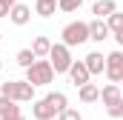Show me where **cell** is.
Returning <instances> with one entry per match:
<instances>
[{"label":"cell","instance_id":"cell-1","mask_svg":"<svg viewBox=\"0 0 123 120\" xmlns=\"http://www.w3.org/2000/svg\"><path fill=\"white\" fill-rule=\"evenodd\" d=\"M0 97L14 100V103H31L34 100V89H31L26 80H6L0 86Z\"/></svg>","mask_w":123,"mask_h":120},{"label":"cell","instance_id":"cell-2","mask_svg":"<svg viewBox=\"0 0 123 120\" xmlns=\"http://www.w3.org/2000/svg\"><path fill=\"white\" fill-rule=\"evenodd\" d=\"M52 80H55V72H52L49 60H34L29 69H26V83H29L31 89H37V86H49Z\"/></svg>","mask_w":123,"mask_h":120},{"label":"cell","instance_id":"cell-3","mask_svg":"<svg viewBox=\"0 0 123 120\" xmlns=\"http://www.w3.org/2000/svg\"><path fill=\"white\" fill-rule=\"evenodd\" d=\"M63 37V46L66 49H74V46H83L86 40H89V26L83 23V20H74V23H66L60 31Z\"/></svg>","mask_w":123,"mask_h":120},{"label":"cell","instance_id":"cell-4","mask_svg":"<svg viewBox=\"0 0 123 120\" xmlns=\"http://www.w3.org/2000/svg\"><path fill=\"white\" fill-rule=\"evenodd\" d=\"M49 66L55 74H66L69 66H72V49H66L63 43H52L49 49Z\"/></svg>","mask_w":123,"mask_h":120},{"label":"cell","instance_id":"cell-5","mask_svg":"<svg viewBox=\"0 0 123 120\" xmlns=\"http://www.w3.org/2000/svg\"><path fill=\"white\" fill-rule=\"evenodd\" d=\"M103 74L117 86L123 80V52H112V54H106V66H103Z\"/></svg>","mask_w":123,"mask_h":120},{"label":"cell","instance_id":"cell-6","mask_svg":"<svg viewBox=\"0 0 123 120\" xmlns=\"http://www.w3.org/2000/svg\"><path fill=\"white\" fill-rule=\"evenodd\" d=\"M66 74L72 77V83H74L77 89L89 83V72H86V66H83V60H72V66H69V72H66Z\"/></svg>","mask_w":123,"mask_h":120},{"label":"cell","instance_id":"cell-7","mask_svg":"<svg viewBox=\"0 0 123 120\" xmlns=\"http://www.w3.org/2000/svg\"><path fill=\"white\" fill-rule=\"evenodd\" d=\"M103 23H106L109 34H112L117 43H123V12H112V14H109Z\"/></svg>","mask_w":123,"mask_h":120},{"label":"cell","instance_id":"cell-8","mask_svg":"<svg viewBox=\"0 0 123 120\" xmlns=\"http://www.w3.org/2000/svg\"><path fill=\"white\" fill-rule=\"evenodd\" d=\"M83 66H86L89 77H92V74H103V66H106V54H100V52H89V54L83 57Z\"/></svg>","mask_w":123,"mask_h":120},{"label":"cell","instance_id":"cell-9","mask_svg":"<svg viewBox=\"0 0 123 120\" xmlns=\"http://www.w3.org/2000/svg\"><path fill=\"white\" fill-rule=\"evenodd\" d=\"M9 20L14 23V26H26L31 20V9L26 6V3H14L12 9H9Z\"/></svg>","mask_w":123,"mask_h":120},{"label":"cell","instance_id":"cell-10","mask_svg":"<svg viewBox=\"0 0 123 120\" xmlns=\"http://www.w3.org/2000/svg\"><path fill=\"white\" fill-rule=\"evenodd\" d=\"M43 100L49 103V109H52L55 114H60V112H66V109H69V97H66L63 91H49Z\"/></svg>","mask_w":123,"mask_h":120},{"label":"cell","instance_id":"cell-11","mask_svg":"<svg viewBox=\"0 0 123 120\" xmlns=\"http://www.w3.org/2000/svg\"><path fill=\"white\" fill-rule=\"evenodd\" d=\"M97 100H103V106L109 109V106H115V103H120L123 94H120V86H115V83H109V86H103L100 89V97Z\"/></svg>","mask_w":123,"mask_h":120},{"label":"cell","instance_id":"cell-12","mask_svg":"<svg viewBox=\"0 0 123 120\" xmlns=\"http://www.w3.org/2000/svg\"><path fill=\"white\" fill-rule=\"evenodd\" d=\"M112 12H117V3L115 0H97L92 6V14H94V20H106Z\"/></svg>","mask_w":123,"mask_h":120},{"label":"cell","instance_id":"cell-13","mask_svg":"<svg viewBox=\"0 0 123 120\" xmlns=\"http://www.w3.org/2000/svg\"><path fill=\"white\" fill-rule=\"evenodd\" d=\"M20 117V103L0 97V120H17Z\"/></svg>","mask_w":123,"mask_h":120},{"label":"cell","instance_id":"cell-14","mask_svg":"<svg viewBox=\"0 0 123 120\" xmlns=\"http://www.w3.org/2000/svg\"><path fill=\"white\" fill-rule=\"evenodd\" d=\"M49 49H52V40L49 37H34L31 40V54H34V60H43V57H49Z\"/></svg>","mask_w":123,"mask_h":120},{"label":"cell","instance_id":"cell-15","mask_svg":"<svg viewBox=\"0 0 123 120\" xmlns=\"http://www.w3.org/2000/svg\"><path fill=\"white\" fill-rule=\"evenodd\" d=\"M86 26H89V40H94V43H103V40L109 37V29H106L103 20H92V23H86Z\"/></svg>","mask_w":123,"mask_h":120},{"label":"cell","instance_id":"cell-16","mask_svg":"<svg viewBox=\"0 0 123 120\" xmlns=\"http://www.w3.org/2000/svg\"><path fill=\"white\" fill-rule=\"evenodd\" d=\"M31 117H34V120H52L55 112L49 109L46 100H31Z\"/></svg>","mask_w":123,"mask_h":120},{"label":"cell","instance_id":"cell-17","mask_svg":"<svg viewBox=\"0 0 123 120\" xmlns=\"http://www.w3.org/2000/svg\"><path fill=\"white\" fill-rule=\"evenodd\" d=\"M77 97H80L83 103H94V100L100 97V86H97V83H86V86L77 89Z\"/></svg>","mask_w":123,"mask_h":120},{"label":"cell","instance_id":"cell-18","mask_svg":"<svg viewBox=\"0 0 123 120\" xmlns=\"http://www.w3.org/2000/svg\"><path fill=\"white\" fill-rule=\"evenodd\" d=\"M57 12V0H37L34 3V14H40V17H52Z\"/></svg>","mask_w":123,"mask_h":120},{"label":"cell","instance_id":"cell-19","mask_svg":"<svg viewBox=\"0 0 123 120\" xmlns=\"http://www.w3.org/2000/svg\"><path fill=\"white\" fill-rule=\"evenodd\" d=\"M14 60H17V66H20V69H29L31 63H34V54H31V49H20Z\"/></svg>","mask_w":123,"mask_h":120},{"label":"cell","instance_id":"cell-20","mask_svg":"<svg viewBox=\"0 0 123 120\" xmlns=\"http://www.w3.org/2000/svg\"><path fill=\"white\" fill-rule=\"evenodd\" d=\"M83 6V0H57V9L60 12H77Z\"/></svg>","mask_w":123,"mask_h":120},{"label":"cell","instance_id":"cell-21","mask_svg":"<svg viewBox=\"0 0 123 120\" xmlns=\"http://www.w3.org/2000/svg\"><path fill=\"white\" fill-rule=\"evenodd\" d=\"M57 120H83V114H80L77 109H66V112L57 114Z\"/></svg>","mask_w":123,"mask_h":120},{"label":"cell","instance_id":"cell-22","mask_svg":"<svg viewBox=\"0 0 123 120\" xmlns=\"http://www.w3.org/2000/svg\"><path fill=\"white\" fill-rule=\"evenodd\" d=\"M106 112H109V117H115V120H120V117H123V100H120V103H115V106H109V109H106Z\"/></svg>","mask_w":123,"mask_h":120},{"label":"cell","instance_id":"cell-23","mask_svg":"<svg viewBox=\"0 0 123 120\" xmlns=\"http://www.w3.org/2000/svg\"><path fill=\"white\" fill-rule=\"evenodd\" d=\"M0 17H9V6H6L3 0H0Z\"/></svg>","mask_w":123,"mask_h":120},{"label":"cell","instance_id":"cell-24","mask_svg":"<svg viewBox=\"0 0 123 120\" xmlns=\"http://www.w3.org/2000/svg\"><path fill=\"white\" fill-rule=\"evenodd\" d=\"M0 72H3V60H0Z\"/></svg>","mask_w":123,"mask_h":120},{"label":"cell","instance_id":"cell-25","mask_svg":"<svg viewBox=\"0 0 123 120\" xmlns=\"http://www.w3.org/2000/svg\"><path fill=\"white\" fill-rule=\"evenodd\" d=\"M17 120H26V117H23V114H20V117H17Z\"/></svg>","mask_w":123,"mask_h":120},{"label":"cell","instance_id":"cell-26","mask_svg":"<svg viewBox=\"0 0 123 120\" xmlns=\"http://www.w3.org/2000/svg\"><path fill=\"white\" fill-rule=\"evenodd\" d=\"M0 40H3V34H0Z\"/></svg>","mask_w":123,"mask_h":120}]
</instances>
